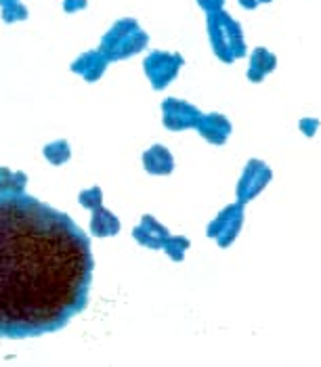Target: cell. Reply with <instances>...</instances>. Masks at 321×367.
Instances as JSON below:
<instances>
[{"label":"cell","mask_w":321,"mask_h":367,"mask_svg":"<svg viewBox=\"0 0 321 367\" xmlns=\"http://www.w3.org/2000/svg\"><path fill=\"white\" fill-rule=\"evenodd\" d=\"M88 235L32 195H0V338L57 332L84 310L93 281Z\"/></svg>","instance_id":"cell-1"},{"label":"cell","mask_w":321,"mask_h":367,"mask_svg":"<svg viewBox=\"0 0 321 367\" xmlns=\"http://www.w3.org/2000/svg\"><path fill=\"white\" fill-rule=\"evenodd\" d=\"M206 28H208V38H210V46L214 50V55L223 63H233L235 59H242L248 55L242 23L235 21L225 9L208 13Z\"/></svg>","instance_id":"cell-2"},{"label":"cell","mask_w":321,"mask_h":367,"mask_svg":"<svg viewBox=\"0 0 321 367\" xmlns=\"http://www.w3.org/2000/svg\"><path fill=\"white\" fill-rule=\"evenodd\" d=\"M147 44H149V36L145 30H141L139 21L133 17H122L103 34L97 50L112 63V61H124L135 57L137 52L145 50Z\"/></svg>","instance_id":"cell-3"},{"label":"cell","mask_w":321,"mask_h":367,"mask_svg":"<svg viewBox=\"0 0 321 367\" xmlns=\"http://www.w3.org/2000/svg\"><path fill=\"white\" fill-rule=\"evenodd\" d=\"M185 59L181 52L171 50H151L143 59V72L153 90H164L171 82L177 80Z\"/></svg>","instance_id":"cell-4"},{"label":"cell","mask_w":321,"mask_h":367,"mask_svg":"<svg viewBox=\"0 0 321 367\" xmlns=\"http://www.w3.org/2000/svg\"><path fill=\"white\" fill-rule=\"evenodd\" d=\"M242 225H244V204L235 201V204L227 206L223 212L217 215V219L208 225L206 233L221 248H229L235 241V237L240 235Z\"/></svg>","instance_id":"cell-5"},{"label":"cell","mask_w":321,"mask_h":367,"mask_svg":"<svg viewBox=\"0 0 321 367\" xmlns=\"http://www.w3.org/2000/svg\"><path fill=\"white\" fill-rule=\"evenodd\" d=\"M271 179H273V172L262 160H250L237 181V187H235L237 201L240 204L252 201L258 193L264 191V187L271 183Z\"/></svg>","instance_id":"cell-6"},{"label":"cell","mask_w":321,"mask_h":367,"mask_svg":"<svg viewBox=\"0 0 321 367\" xmlns=\"http://www.w3.org/2000/svg\"><path fill=\"white\" fill-rule=\"evenodd\" d=\"M200 118H202V112L195 108V105H191L183 99L168 97L162 101V124L168 130L179 132V130L195 128Z\"/></svg>","instance_id":"cell-7"},{"label":"cell","mask_w":321,"mask_h":367,"mask_svg":"<svg viewBox=\"0 0 321 367\" xmlns=\"http://www.w3.org/2000/svg\"><path fill=\"white\" fill-rule=\"evenodd\" d=\"M195 130L210 145H225L227 139H229V135L233 132V124L229 122L227 116H223L219 112H210V114H202Z\"/></svg>","instance_id":"cell-8"},{"label":"cell","mask_w":321,"mask_h":367,"mask_svg":"<svg viewBox=\"0 0 321 367\" xmlns=\"http://www.w3.org/2000/svg\"><path fill=\"white\" fill-rule=\"evenodd\" d=\"M133 237L135 241H139L143 248L149 250H162L164 244L171 237V231L159 223L157 219H153L151 215H145L139 223V227L133 229Z\"/></svg>","instance_id":"cell-9"},{"label":"cell","mask_w":321,"mask_h":367,"mask_svg":"<svg viewBox=\"0 0 321 367\" xmlns=\"http://www.w3.org/2000/svg\"><path fill=\"white\" fill-rule=\"evenodd\" d=\"M107 66H110V61H107L101 52L95 48V50H86V52H82V55H78L72 61L70 72L80 76L84 82L93 84V82L103 78V74L107 72Z\"/></svg>","instance_id":"cell-10"},{"label":"cell","mask_w":321,"mask_h":367,"mask_svg":"<svg viewBox=\"0 0 321 367\" xmlns=\"http://www.w3.org/2000/svg\"><path fill=\"white\" fill-rule=\"evenodd\" d=\"M275 68H278L275 52H271L269 48H264V46H256L252 50V55H250V66H248L246 78L252 84H260L271 72H275Z\"/></svg>","instance_id":"cell-11"},{"label":"cell","mask_w":321,"mask_h":367,"mask_svg":"<svg viewBox=\"0 0 321 367\" xmlns=\"http://www.w3.org/2000/svg\"><path fill=\"white\" fill-rule=\"evenodd\" d=\"M143 166L149 175L155 177H166L175 170V157L168 151V147L164 145H151L145 153H143Z\"/></svg>","instance_id":"cell-12"},{"label":"cell","mask_w":321,"mask_h":367,"mask_svg":"<svg viewBox=\"0 0 321 367\" xmlns=\"http://www.w3.org/2000/svg\"><path fill=\"white\" fill-rule=\"evenodd\" d=\"M90 235L97 237H112L120 231V221L114 212H110L103 204L93 208V217H90Z\"/></svg>","instance_id":"cell-13"},{"label":"cell","mask_w":321,"mask_h":367,"mask_svg":"<svg viewBox=\"0 0 321 367\" xmlns=\"http://www.w3.org/2000/svg\"><path fill=\"white\" fill-rule=\"evenodd\" d=\"M28 175L23 170H11L0 166V195H21L26 193Z\"/></svg>","instance_id":"cell-14"},{"label":"cell","mask_w":321,"mask_h":367,"mask_svg":"<svg viewBox=\"0 0 321 367\" xmlns=\"http://www.w3.org/2000/svg\"><path fill=\"white\" fill-rule=\"evenodd\" d=\"M46 162L52 164V166H61L66 162H70L72 157V147L66 139H59V141H52V143H46L44 149H42Z\"/></svg>","instance_id":"cell-15"},{"label":"cell","mask_w":321,"mask_h":367,"mask_svg":"<svg viewBox=\"0 0 321 367\" xmlns=\"http://www.w3.org/2000/svg\"><path fill=\"white\" fill-rule=\"evenodd\" d=\"M189 239L187 237H181V235H171L168 237V241L164 244V252H166V256L171 258V260H175V262H181L183 258H185V252L189 250Z\"/></svg>","instance_id":"cell-16"},{"label":"cell","mask_w":321,"mask_h":367,"mask_svg":"<svg viewBox=\"0 0 321 367\" xmlns=\"http://www.w3.org/2000/svg\"><path fill=\"white\" fill-rule=\"evenodd\" d=\"M30 17V11H28V7L21 3H15V5H9V7H3L0 9V19H3L5 23H17V21H26Z\"/></svg>","instance_id":"cell-17"},{"label":"cell","mask_w":321,"mask_h":367,"mask_svg":"<svg viewBox=\"0 0 321 367\" xmlns=\"http://www.w3.org/2000/svg\"><path fill=\"white\" fill-rule=\"evenodd\" d=\"M78 201H80V206H82V208H88V210H93V208L101 206V204H103V191H101V187H97V185H95V187H90V189L80 191Z\"/></svg>","instance_id":"cell-18"},{"label":"cell","mask_w":321,"mask_h":367,"mask_svg":"<svg viewBox=\"0 0 321 367\" xmlns=\"http://www.w3.org/2000/svg\"><path fill=\"white\" fill-rule=\"evenodd\" d=\"M86 7H88V0H64V13L68 15L84 11Z\"/></svg>","instance_id":"cell-19"},{"label":"cell","mask_w":321,"mask_h":367,"mask_svg":"<svg viewBox=\"0 0 321 367\" xmlns=\"http://www.w3.org/2000/svg\"><path fill=\"white\" fill-rule=\"evenodd\" d=\"M298 126H300V130H302L307 137H315V132H317V128H319V120H317V118H302Z\"/></svg>","instance_id":"cell-20"},{"label":"cell","mask_w":321,"mask_h":367,"mask_svg":"<svg viewBox=\"0 0 321 367\" xmlns=\"http://www.w3.org/2000/svg\"><path fill=\"white\" fill-rule=\"evenodd\" d=\"M197 5H200V9H204L206 15H208V13H214V11H221L223 5H225V0H197Z\"/></svg>","instance_id":"cell-21"},{"label":"cell","mask_w":321,"mask_h":367,"mask_svg":"<svg viewBox=\"0 0 321 367\" xmlns=\"http://www.w3.org/2000/svg\"><path fill=\"white\" fill-rule=\"evenodd\" d=\"M240 5H242L246 11H254L256 7H260V3H258V0H240Z\"/></svg>","instance_id":"cell-22"},{"label":"cell","mask_w":321,"mask_h":367,"mask_svg":"<svg viewBox=\"0 0 321 367\" xmlns=\"http://www.w3.org/2000/svg\"><path fill=\"white\" fill-rule=\"evenodd\" d=\"M15 3H19V0H0V9L9 7V5H15Z\"/></svg>","instance_id":"cell-23"}]
</instances>
